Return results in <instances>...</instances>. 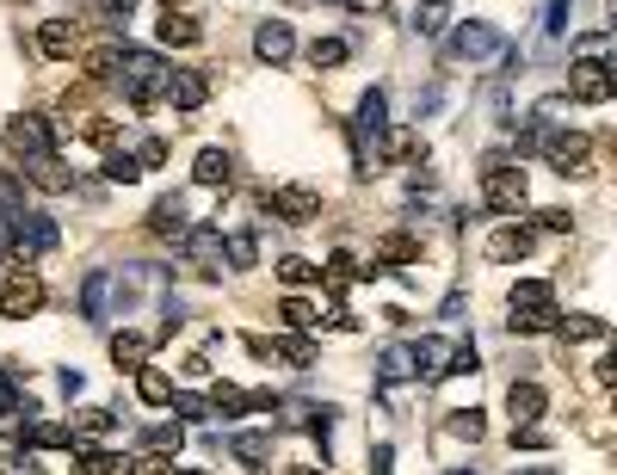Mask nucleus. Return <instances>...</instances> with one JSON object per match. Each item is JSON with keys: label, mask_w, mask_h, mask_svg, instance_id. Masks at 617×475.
Listing matches in <instances>:
<instances>
[{"label": "nucleus", "mask_w": 617, "mask_h": 475, "mask_svg": "<svg viewBox=\"0 0 617 475\" xmlns=\"http://www.w3.org/2000/svg\"><path fill=\"white\" fill-rule=\"evenodd\" d=\"M482 198H488V210L494 216H519L525 210V198H531V186H525V167L513 161V155H488L482 161Z\"/></svg>", "instance_id": "nucleus-1"}, {"label": "nucleus", "mask_w": 617, "mask_h": 475, "mask_svg": "<svg viewBox=\"0 0 617 475\" xmlns=\"http://www.w3.org/2000/svg\"><path fill=\"white\" fill-rule=\"evenodd\" d=\"M118 81H124L130 105H155L167 93V62L149 50H118Z\"/></svg>", "instance_id": "nucleus-2"}, {"label": "nucleus", "mask_w": 617, "mask_h": 475, "mask_svg": "<svg viewBox=\"0 0 617 475\" xmlns=\"http://www.w3.org/2000/svg\"><path fill=\"white\" fill-rule=\"evenodd\" d=\"M513 334H543V327H556V290L543 278H519L513 284Z\"/></svg>", "instance_id": "nucleus-3"}, {"label": "nucleus", "mask_w": 617, "mask_h": 475, "mask_svg": "<svg viewBox=\"0 0 617 475\" xmlns=\"http://www.w3.org/2000/svg\"><path fill=\"white\" fill-rule=\"evenodd\" d=\"M568 93L580 99V105H605L611 93H617V81H611V62L593 50V56H580V62H568Z\"/></svg>", "instance_id": "nucleus-4"}, {"label": "nucleus", "mask_w": 617, "mask_h": 475, "mask_svg": "<svg viewBox=\"0 0 617 475\" xmlns=\"http://www.w3.org/2000/svg\"><path fill=\"white\" fill-rule=\"evenodd\" d=\"M445 50L457 56V62H494L500 50H506V38L494 25H482V19H469V25H457L451 38H445Z\"/></svg>", "instance_id": "nucleus-5"}, {"label": "nucleus", "mask_w": 617, "mask_h": 475, "mask_svg": "<svg viewBox=\"0 0 617 475\" xmlns=\"http://www.w3.org/2000/svg\"><path fill=\"white\" fill-rule=\"evenodd\" d=\"M537 149H543V161H550L556 173H587V155H593V142L580 136V130H537Z\"/></svg>", "instance_id": "nucleus-6"}, {"label": "nucleus", "mask_w": 617, "mask_h": 475, "mask_svg": "<svg viewBox=\"0 0 617 475\" xmlns=\"http://www.w3.org/2000/svg\"><path fill=\"white\" fill-rule=\"evenodd\" d=\"M56 247V223H50V216L44 210H19L13 216V260H38V253H50Z\"/></svg>", "instance_id": "nucleus-7"}, {"label": "nucleus", "mask_w": 617, "mask_h": 475, "mask_svg": "<svg viewBox=\"0 0 617 475\" xmlns=\"http://www.w3.org/2000/svg\"><path fill=\"white\" fill-rule=\"evenodd\" d=\"M38 309H44V284L31 278V272L0 278V315H7V321H25V315H38Z\"/></svg>", "instance_id": "nucleus-8"}, {"label": "nucleus", "mask_w": 617, "mask_h": 475, "mask_svg": "<svg viewBox=\"0 0 617 475\" xmlns=\"http://www.w3.org/2000/svg\"><path fill=\"white\" fill-rule=\"evenodd\" d=\"M266 204H272V216H284V223H315L321 216V192L315 186H278Z\"/></svg>", "instance_id": "nucleus-9"}, {"label": "nucleus", "mask_w": 617, "mask_h": 475, "mask_svg": "<svg viewBox=\"0 0 617 475\" xmlns=\"http://www.w3.org/2000/svg\"><path fill=\"white\" fill-rule=\"evenodd\" d=\"M173 112H198V105L210 99V81L198 75V68H167V93H161Z\"/></svg>", "instance_id": "nucleus-10"}, {"label": "nucleus", "mask_w": 617, "mask_h": 475, "mask_svg": "<svg viewBox=\"0 0 617 475\" xmlns=\"http://www.w3.org/2000/svg\"><path fill=\"white\" fill-rule=\"evenodd\" d=\"M7 149H13L19 161H31V155H50L56 136H50L44 118H13V124H7Z\"/></svg>", "instance_id": "nucleus-11"}, {"label": "nucleus", "mask_w": 617, "mask_h": 475, "mask_svg": "<svg viewBox=\"0 0 617 475\" xmlns=\"http://www.w3.org/2000/svg\"><path fill=\"white\" fill-rule=\"evenodd\" d=\"M25 179H31V186H38V192H75V173H68L62 167V155L50 149V155H31L25 167H19Z\"/></svg>", "instance_id": "nucleus-12"}, {"label": "nucleus", "mask_w": 617, "mask_h": 475, "mask_svg": "<svg viewBox=\"0 0 617 475\" xmlns=\"http://www.w3.org/2000/svg\"><path fill=\"white\" fill-rule=\"evenodd\" d=\"M38 50H44L50 62H68V56L81 50V25H75V19H44V25H38Z\"/></svg>", "instance_id": "nucleus-13"}, {"label": "nucleus", "mask_w": 617, "mask_h": 475, "mask_svg": "<svg viewBox=\"0 0 617 475\" xmlns=\"http://www.w3.org/2000/svg\"><path fill=\"white\" fill-rule=\"evenodd\" d=\"M290 50H297V38H290V19H266L260 31H253V56H260V62H284Z\"/></svg>", "instance_id": "nucleus-14"}, {"label": "nucleus", "mask_w": 617, "mask_h": 475, "mask_svg": "<svg viewBox=\"0 0 617 475\" xmlns=\"http://www.w3.org/2000/svg\"><path fill=\"white\" fill-rule=\"evenodd\" d=\"M149 229H155V235H167V241H186V229H192L186 198H179V192H173V198H161V204L149 210Z\"/></svg>", "instance_id": "nucleus-15"}, {"label": "nucleus", "mask_w": 617, "mask_h": 475, "mask_svg": "<svg viewBox=\"0 0 617 475\" xmlns=\"http://www.w3.org/2000/svg\"><path fill=\"white\" fill-rule=\"evenodd\" d=\"M525 253H531V229H519V223H506V229L488 241V260H494V266H513V260H525Z\"/></svg>", "instance_id": "nucleus-16"}, {"label": "nucleus", "mask_w": 617, "mask_h": 475, "mask_svg": "<svg viewBox=\"0 0 617 475\" xmlns=\"http://www.w3.org/2000/svg\"><path fill=\"white\" fill-rule=\"evenodd\" d=\"M506 414H513V426L543 420V389L537 383H513V389H506Z\"/></svg>", "instance_id": "nucleus-17"}, {"label": "nucleus", "mask_w": 617, "mask_h": 475, "mask_svg": "<svg viewBox=\"0 0 617 475\" xmlns=\"http://www.w3.org/2000/svg\"><path fill=\"white\" fill-rule=\"evenodd\" d=\"M155 38H161L167 50H192V44L204 38V25H198V19H179V13H167V19L155 25Z\"/></svg>", "instance_id": "nucleus-18"}, {"label": "nucleus", "mask_w": 617, "mask_h": 475, "mask_svg": "<svg viewBox=\"0 0 617 475\" xmlns=\"http://www.w3.org/2000/svg\"><path fill=\"white\" fill-rule=\"evenodd\" d=\"M136 395L149 401V408H167V401H173V377L155 371V364H136Z\"/></svg>", "instance_id": "nucleus-19"}, {"label": "nucleus", "mask_w": 617, "mask_h": 475, "mask_svg": "<svg viewBox=\"0 0 617 475\" xmlns=\"http://www.w3.org/2000/svg\"><path fill=\"white\" fill-rule=\"evenodd\" d=\"M31 420H38V408H31V401H19V395L0 401V438H25Z\"/></svg>", "instance_id": "nucleus-20"}, {"label": "nucleus", "mask_w": 617, "mask_h": 475, "mask_svg": "<svg viewBox=\"0 0 617 475\" xmlns=\"http://www.w3.org/2000/svg\"><path fill=\"white\" fill-rule=\"evenodd\" d=\"M186 253L210 272L216 260H223V229H186Z\"/></svg>", "instance_id": "nucleus-21"}, {"label": "nucleus", "mask_w": 617, "mask_h": 475, "mask_svg": "<svg viewBox=\"0 0 617 475\" xmlns=\"http://www.w3.org/2000/svg\"><path fill=\"white\" fill-rule=\"evenodd\" d=\"M556 334L562 340H605L611 327H605V315H556Z\"/></svg>", "instance_id": "nucleus-22"}, {"label": "nucleus", "mask_w": 617, "mask_h": 475, "mask_svg": "<svg viewBox=\"0 0 617 475\" xmlns=\"http://www.w3.org/2000/svg\"><path fill=\"white\" fill-rule=\"evenodd\" d=\"M408 352H414V377H426V383L445 377V352H451L445 340H420V346H408Z\"/></svg>", "instance_id": "nucleus-23"}, {"label": "nucleus", "mask_w": 617, "mask_h": 475, "mask_svg": "<svg viewBox=\"0 0 617 475\" xmlns=\"http://www.w3.org/2000/svg\"><path fill=\"white\" fill-rule=\"evenodd\" d=\"M179 445H186L179 426H142V451L149 457H179Z\"/></svg>", "instance_id": "nucleus-24"}, {"label": "nucleus", "mask_w": 617, "mask_h": 475, "mask_svg": "<svg viewBox=\"0 0 617 475\" xmlns=\"http://www.w3.org/2000/svg\"><path fill=\"white\" fill-rule=\"evenodd\" d=\"M105 290H112V272H87V284H81V315L87 321H105Z\"/></svg>", "instance_id": "nucleus-25"}, {"label": "nucleus", "mask_w": 617, "mask_h": 475, "mask_svg": "<svg viewBox=\"0 0 617 475\" xmlns=\"http://www.w3.org/2000/svg\"><path fill=\"white\" fill-rule=\"evenodd\" d=\"M247 408H253V395H241L235 383H216V389H210V414H223V420H241Z\"/></svg>", "instance_id": "nucleus-26"}, {"label": "nucleus", "mask_w": 617, "mask_h": 475, "mask_svg": "<svg viewBox=\"0 0 617 475\" xmlns=\"http://www.w3.org/2000/svg\"><path fill=\"white\" fill-rule=\"evenodd\" d=\"M192 179H198V186H210V192L229 186V155H223V149H204L198 167H192Z\"/></svg>", "instance_id": "nucleus-27"}, {"label": "nucleus", "mask_w": 617, "mask_h": 475, "mask_svg": "<svg viewBox=\"0 0 617 475\" xmlns=\"http://www.w3.org/2000/svg\"><path fill=\"white\" fill-rule=\"evenodd\" d=\"M149 346H155L149 334H118V340H112V358H118V371H136V364L149 358Z\"/></svg>", "instance_id": "nucleus-28"}, {"label": "nucleus", "mask_w": 617, "mask_h": 475, "mask_svg": "<svg viewBox=\"0 0 617 475\" xmlns=\"http://www.w3.org/2000/svg\"><path fill=\"white\" fill-rule=\"evenodd\" d=\"M235 457H241L247 469H266V457H272V432H241V438H235Z\"/></svg>", "instance_id": "nucleus-29"}, {"label": "nucleus", "mask_w": 617, "mask_h": 475, "mask_svg": "<svg viewBox=\"0 0 617 475\" xmlns=\"http://www.w3.org/2000/svg\"><path fill=\"white\" fill-rule=\"evenodd\" d=\"M19 210H25V173L0 167V216H19Z\"/></svg>", "instance_id": "nucleus-30"}, {"label": "nucleus", "mask_w": 617, "mask_h": 475, "mask_svg": "<svg viewBox=\"0 0 617 475\" xmlns=\"http://www.w3.org/2000/svg\"><path fill=\"white\" fill-rule=\"evenodd\" d=\"M377 377H383V383H402V377H414V352H408V346H389V352L377 358Z\"/></svg>", "instance_id": "nucleus-31"}, {"label": "nucleus", "mask_w": 617, "mask_h": 475, "mask_svg": "<svg viewBox=\"0 0 617 475\" xmlns=\"http://www.w3.org/2000/svg\"><path fill=\"white\" fill-rule=\"evenodd\" d=\"M383 105H389V99H383V87H371L365 99H358V130H383V124H389V118H383Z\"/></svg>", "instance_id": "nucleus-32"}, {"label": "nucleus", "mask_w": 617, "mask_h": 475, "mask_svg": "<svg viewBox=\"0 0 617 475\" xmlns=\"http://www.w3.org/2000/svg\"><path fill=\"white\" fill-rule=\"evenodd\" d=\"M278 278H284L290 290H303V284L321 278V266H309V260H297V253H290V260H278Z\"/></svg>", "instance_id": "nucleus-33"}, {"label": "nucleus", "mask_w": 617, "mask_h": 475, "mask_svg": "<svg viewBox=\"0 0 617 475\" xmlns=\"http://www.w3.org/2000/svg\"><path fill=\"white\" fill-rule=\"evenodd\" d=\"M414 31H420V38H439V31H445V0H426V7H414Z\"/></svg>", "instance_id": "nucleus-34"}, {"label": "nucleus", "mask_w": 617, "mask_h": 475, "mask_svg": "<svg viewBox=\"0 0 617 475\" xmlns=\"http://www.w3.org/2000/svg\"><path fill=\"white\" fill-rule=\"evenodd\" d=\"M346 56H352V50H346L340 38H315V44H309V62H315V68H340Z\"/></svg>", "instance_id": "nucleus-35"}, {"label": "nucleus", "mask_w": 617, "mask_h": 475, "mask_svg": "<svg viewBox=\"0 0 617 475\" xmlns=\"http://www.w3.org/2000/svg\"><path fill=\"white\" fill-rule=\"evenodd\" d=\"M105 179H112V186H130V179H142V167H136V155H105Z\"/></svg>", "instance_id": "nucleus-36"}, {"label": "nucleus", "mask_w": 617, "mask_h": 475, "mask_svg": "<svg viewBox=\"0 0 617 475\" xmlns=\"http://www.w3.org/2000/svg\"><path fill=\"white\" fill-rule=\"evenodd\" d=\"M278 321H284V327H297V334H303V327H315V309H309L303 297H284V303H278Z\"/></svg>", "instance_id": "nucleus-37"}, {"label": "nucleus", "mask_w": 617, "mask_h": 475, "mask_svg": "<svg viewBox=\"0 0 617 475\" xmlns=\"http://www.w3.org/2000/svg\"><path fill=\"white\" fill-rule=\"evenodd\" d=\"M112 75H118V44H105L87 56V81H112Z\"/></svg>", "instance_id": "nucleus-38"}, {"label": "nucleus", "mask_w": 617, "mask_h": 475, "mask_svg": "<svg viewBox=\"0 0 617 475\" xmlns=\"http://www.w3.org/2000/svg\"><path fill=\"white\" fill-rule=\"evenodd\" d=\"M105 432H112V414H105V408H87L81 426H75V445H81V438H105Z\"/></svg>", "instance_id": "nucleus-39"}, {"label": "nucleus", "mask_w": 617, "mask_h": 475, "mask_svg": "<svg viewBox=\"0 0 617 475\" xmlns=\"http://www.w3.org/2000/svg\"><path fill=\"white\" fill-rule=\"evenodd\" d=\"M223 253H229L235 266H253V260H260V247H253V235H229V241H223Z\"/></svg>", "instance_id": "nucleus-40"}, {"label": "nucleus", "mask_w": 617, "mask_h": 475, "mask_svg": "<svg viewBox=\"0 0 617 475\" xmlns=\"http://www.w3.org/2000/svg\"><path fill=\"white\" fill-rule=\"evenodd\" d=\"M451 438H469V445H476V438H482V414H476V408L451 414Z\"/></svg>", "instance_id": "nucleus-41"}, {"label": "nucleus", "mask_w": 617, "mask_h": 475, "mask_svg": "<svg viewBox=\"0 0 617 475\" xmlns=\"http://www.w3.org/2000/svg\"><path fill=\"white\" fill-rule=\"evenodd\" d=\"M173 408L186 420H210V395H173Z\"/></svg>", "instance_id": "nucleus-42"}, {"label": "nucleus", "mask_w": 617, "mask_h": 475, "mask_svg": "<svg viewBox=\"0 0 617 475\" xmlns=\"http://www.w3.org/2000/svg\"><path fill=\"white\" fill-rule=\"evenodd\" d=\"M161 161H167V142H155V136H149V142H142V149H136V167L149 173V167H161Z\"/></svg>", "instance_id": "nucleus-43"}, {"label": "nucleus", "mask_w": 617, "mask_h": 475, "mask_svg": "<svg viewBox=\"0 0 617 475\" xmlns=\"http://www.w3.org/2000/svg\"><path fill=\"white\" fill-rule=\"evenodd\" d=\"M99 13H105V25H118V31H124L136 7H130V0H99Z\"/></svg>", "instance_id": "nucleus-44"}, {"label": "nucleus", "mask_w": 617, "mask_h": 475, "mask_svg": "<svg viewBox=\"0 0 617 475\" xmlns=\"http://www.w3.org/2000/svg\"><path fill=\"white\" fill-rule=\"evenodd\" d=\"M328 284H334V290L352 284V253H334V260H328Z\"/></svg>", "instance_id": "nucleus-45"}, {"label": "nucleus", "mask_w": 617, "mask_h": 475, "mask_svg": "<svg viewBox=\"0 0 617 475\" xmlns=\"http://www.w3.org/2000/svg\"><path fill=\"white\" fill-rule=\"evenodd\" d=\"M568 13H574V0H550V19H543V31H568Z\"/></svg>", "instance_id": "nucleus-46"}, {"label": "nucleus", "mask_w": 617, "mask_h": 475, "mask_svg": "<svg viewBox=\"0 0 617 475\" xmlns=\"http://www.w3.org/2000/svg\"><path fill=\"white\" fill-rule=\"evenodd\" d=\"M284 358H290V364H315V346H309V340H284Z\"/></svg>", "instance_id": "nucleus-47"}, {"label": "nucleus", "mask_w": 617, "mask_h": 475, "mask_svg": "<svg viewBox=\"0 0 617 475\" xmlns=\"http://www.w3.org/2000/svg\"><path fill=\"white\" fill-rule=\"evenodd\" d=\"M543 229H550V235H568L574 216H568V210H543Z\"/></svg>", "instance_id": "nucleus-48"}, {"label": "nucleus", "mask_w": 617, "mask_h": 475, "mask_svg": "<svg viewBox=\"0 0 617 475\" xmlns=\"http://www.w3.org/2000/svg\"><path fill=\"white\" fill-rule=\"evenodd\" d=\"M167 7H173V0H167Z\"/></svg>", "instance_id": "nucleus-49"}]
</instances>
